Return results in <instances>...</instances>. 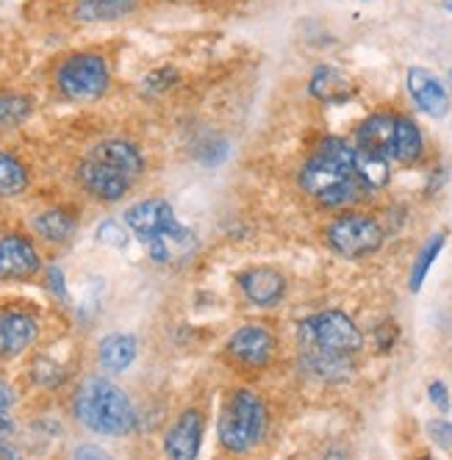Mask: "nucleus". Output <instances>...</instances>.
Returning <instances> with one entry per match:
<instances>
[{"mask_svg":"<svg viewBox=\"0 0 452 460\" xmlns=\"http://www.w3.org/2000/svg\"><path fill=\"white\" fill-rule=\"evenodd\" d=\"M203 444V416L198 411H186L164 438V452L175 460H191L198 457Z\"/></svg>","mask_w":452,"mask_h":460,"instance_id":"12","label":"nucleus"},{"mask_svg":"<svg viewBox=\"0 0 452 460\" xmlns=\"http://www.w3.org/2000/svg\"><path fill=\"white\" fill-rule=\"evenodd\" d=\"M40 252L25 236L9 234L0 239V278L4 280H25L37 275Z\"/></svg>","mask_w":452,"mask_h":460,"instance_id":"9","label":"nucleus"},{"mask_svg":"<svg viewBox=\"0 0 452 460\" xmlns=\"http://www.w3.org/2000/svg\"><path fill=\"white\" fill-rule=\"evenodd\" d=\"M0 457H17V449L6 441V436H0Z\"/></svg>","mask_w":452,"mask_h":460,"instance_id":"35","label":"nucleus"},{"mask_svg":"<svg viewBox=\"0 0 452 460\" xmlns=\"http://www.w3.org/2000/svg\"><path fill=\"white\" fill-rule=\"evenodd\" d=\"M75 457H109V455L103 449H98V447H81L75 452Z\"/></svg>","mask_w":452,"mask_h":460,"instance_id":"34","label":"nucleus"},{"mask_svg":"<svg viewBox=\"0 0 452 460\" xmlns=\"http://www.w3.org/2000/svg\"><path fill=\"white\" fill-rule=\"evenodd\" d=\"M394 117L389 114H377L369 117L361 128H359V147H369L377 153L392 155V142H394Z\"/></svg>","mask_w":452,"mask_h":460,"instance_id":"19","label":"nucleus"},{"mask_svg":"<svg viewBox=\"0 0 452 460\" xmlns=\"http://www.w3.org/2000/svg\"><path fill=\"white\" fill-rule=\"evenodd\" d=\"M331 247L344 258H364L383 244V227L364 214H344L328 227Z\"/></svg>","mask_w":452,"mask_h":460,"instance_id":"7","label":"nucleus"},{"mask_svg":"<svg viewBox=\"0 0 452 460\" xmlns=\"http://www.w3.org/2000/svg\"><path fill=\"white\" fill-rule=\"evenodd\" d=\"M14 433V421L6 413V408H0V436H12Z\"/></svg>","mask_w":452,"mask_h":460,"instance_id":"32","label":"nucleus"},{"mask_svg":"<svg viewBox=\"0 0 452 460\" xmlns=\"http://www.w3.org/2000/svg\"><path fill=\"white\" fill-rule=\"evenodd\" d=\"M137 9V0H81L75 17L84 22H106L120 20Z\"/></svg>","mask_w":452,"mask_h":460,"instance_id":"21","label":"nucleus"},{"mask_svg":"<svg viewBox=\"0 0 452 460\" xmlns=\"http://www.w3.org/2000/svg\"><path fill=\"white\" fill-rule=\"evenodd\" d=\"M92 155L106 161V164H111V167L125 172L131 181L139 178L142 170H145V161H142L139 150L131 142H117V139L114 142H103V145H98V147L92 150Z\"/></svg>","mask_w":452,"mask_h":460,"instance_id":"17","label":"nucleus"},{"mask_svg":"<svg viewBox=\"0 0 452 460\" xmlns=\"http://www.w3.org/2000/svg\"><path fill=\"white\" fill-rule=\"evenodd\" d=\"M430 400H433V405L441 413L449 411V394H447V385L444 383H430Z\"/></svg>","mask_w":452,"mask_h":460,"instance_id":"30","label":"nucleus"},{"mask_svg":"<svg viewBox=\"0 0 452 460\" xmlns=\"http://www.w3.org/2000/svg\"><path fill=\"white\" fill-rule=\"evenodd\" d=\"M28 186V172L14 155L0 153V194H20Z\"/></svg>","mask_w":452,"mask_h":460,"instance_id":"24","label":"nucleus"},{"mask_svg":"<svg viewBox=\"0 0 452 460\" xmlns=\"http://www.w3.org/2000/svg\"><path fill=\"white\" fill-rule=\"evenodd\" d=\"M422 155V134L411 119H397L394 122V142H392V158L400 164H413Z\"/></svg>","mask_w":452,"mask_h":460,"instance_id":"22","label":"nucleus"},{"mask_svg":"<svg viewBox=\"0 0 452 460\" xmlns=\"http://www.w3.org/2000/svg\"><path fill=\"white\" fill-rule=\"evenodd\" d=\"M125 225L147 247L155 264H167V261L195 250V234L175 219L173 206L164 200H145L131 206L125 211Z\"/></svg>","mask_w":452,"mask_h":460,"instance_id":"2","label":"nucleus"},{"mask_svg":"<svg viewBox=\"0 0 452 460\" xmlns=\"http://www.w3.org/2000/svg\"><path fill=\"white\" fill-rule=\"evenodd\" d=\"M428 433H430V438H433L436 447H441V449H449L452 447V424L449 421H444V419L430 421L428 424Z\"/></svg>","mask_w":452,"mask_h":460,"instance_id":"28","label":"nucleus"},{"mask_svg":"<svg viewBox=\"0 0 452 460\" xmlns=\"http://www.w3.org/2000/svg\"><path fill=\"white\" fill-rule=\"evenodd\" d=\"M300 344H316L322 349L352 355L364 347V336L341 311H325L300 324Z\"/></svg>","mask_w":452,"mask_h":460,"instance_id":"6","label":"nucleus"},{"mask_svg":"<svg viewBox=\"0 0 452 460\" xmlns=\"http://www.w3.org/2000/svg\"><path fill=\"white\" fill-rule=\"evenodd\" d=\"M56 84L70 101H94L109 89V64L98 53L70 56L56 73Z\"/></svg>","mask_w":452,"mask_h":460,"instance_id":"5","label":"nucleus"},{"mask_svg":"<svg viewBox=\"0 0 452 460\" xmlns=\"http://www.w3.org/2000/svg\"><path fill=\"white\" fill-rule=\"evenodd\" d=\"M231 355L239 358L242 364L247 367H267L270 358H272V349H275V339L267 327L261 324H247L242 331H236L231 336V344H228Z\"/></svg>","mask_w":452,"mask_h":460,"instance_id":"11","label":"nucleus"},{"mask_svg":"<svg viewBox=\"0 0 452 460\" xmlns=\"http://www.w3.org/2000/svg\"><path fill=\"white\" fill-rule=\"evenodd\" d=\"M50 291H56L61 300H67V291H64V278L58 270H50Z\"/></svg>","mask_w":452,"mask_h":460,"instance_id":"31","label":"nucleus"},{"mask_svg":"<svg viewBox=\"0 0 452 460\" xmlns=\"http://www.w3.org/2000/svg\"><path fill=\"white\" fill-rule=\"evenodd\" d=\"M175 70H158V73H153V75H147L145 78V86L150 89V92H158V89H167V86H173L175 84Z\"/></svg>","mask_w":452,"mask_h":460,"instance_id":"29","label":"nucleus"},{"mask_svg":"<svg viewBox=\"0 0 452 460\" xmlns=\"http://www.w3.org/2000/svg\"><path fill=\"white\" fill-rule=\"evenodd\" d=\"M408 92L413 97V103L419 111H425L433 119H441L449 111V97L444 84L425 67H413L408 70Z\"/></svg>","mask_w":452,"mask_h":460,"instance_id":"10","label":"nucleus"},{"mask_svg":"<svg viewBox=\"0 0 452 460\" xmlns=\"http://www.w3.org/2000/svg\"><path fill=\"white\" fill-rule=\"evenodd\" d=\"M355 172L369 189H380L389 183V155L369 147H355Z\"/></svg>","mask_w":452,"mask_h":460,"instance_id":"20","label":"nucleus"},{"mask_svg":"<svg viewBox=\"0 0 452 460\" xmlns=\"http://www.w3.org/2000/svg\"><path fill=\"white\" fill-rule=\"evenodd\" d=\"M444 9H447V12L452 14V0H444Z\"/></svg>","mask_w":452,"mask_h":460,"instance_id":"36","label":"nucleus"},{"mask_svg":"<svg viewBox=\"0 0 452 460\" xmlns=\"http://www.w3.org/2000/svg\"><path fill=\"white\" fill-rule=\"evenodd\" d=\"M34 227L48 242H67L75 234V219L64 211H45L34 219Z\"/></svg>","mask_w":452,"mask_h":460,"instance_id":"23","label":"nucleus"},{"mask_svg":"<svg viewBox=\"0 0 452 460\" xmlns=\"http://www.w3.org/2000/svg\"><path fill=\"white\" fill-rule=\"evenodd\" d=\"M31 114V101L22 94H0V128H14Z\"/></svg>","mask_w":452,"mask_h":460,"instance_id":"26","label":"nucleus"},{"mask_svg":"<svg viewBox=\"0 0 452 460\" xmlns=\"http://www.w3.org/2000/svg\"><path fill=\"white\" fill-rule=\"evenodd\" d=\"M73 411L92 433L125 436L137 427V413L128 394L103 377H89L86 383H81L73 400Z\"/></svg>","mask_w":452,"mask_h":460,"instance_id":"3","label":"nucleus"},{"mask_svg":"<svg viewBox=\"0 0 452 460\" xmlns=\"http://www.w3.org/2000/svg\"><path fill=\"white\" fill-rule=\"evenodd\" d=\"M311 94L322 103H331V106H339V103H347L350 97L355 94V84L347 73L336 70V67H316L314 75H311V84H308Z\"/></svg>","mask_w":452,"mask_h":460,"instance_id":"16","label":"nucleus"},{"mask_svg":"<svg viewBox=\"0 0 452 460\" xmlns=\"http://www.w3.org/2000/svg\"><path fill=\"white\" fill-rule=\"evenodd\" d=\"M303 189L325 206H350L361 200L369 189L355 172V147L341 139L319 142L316 153L306 161L300 172Z\"/></svg>","mask_w":452,"mask_h":460,"instance_id":"1","label":"nucleus"},{"mask_svg":"<svg viewBox=\"0 0 452 460\" xmlns=\"http://www.w3.org/2000/svg\"><path fill=\"white\" fill-rule=\"evenodd\" d=\"M12 402H14V394H12V388L4 383V380H0V408H12Z\"/></svg>","mask_w":452,"mask_h":460,"instance_id":"33","label":"nucleus"},{"mask_svg":"<svg viewBox=\"0 0 452 460\" xmlns=\"http://www.w3.org/2000/svg\"><path fill=\"white\" fill-rule=\"evenodd\" d=\"M239 286L247 294V300L255 303V305H275L283 297V291H286L283 275L275 272V270H267V267L244 272L239 278Z\"/></svg>","mask_w":452,"mask_h":460,"instance_id":"15","label":"nucleus"},{"mask_svg":"<svg viewBox=\"0 0 452 460\" xmlns=\"http://www.w3.org/2000/svg\"><path fill=\"white\" fill-rule=\"evenodd\" d=\"M81 183L86 186L89 194L94 197H101V200H120V197L131 189V178H128L125 172H120L117 167H111V164L101 161V158H94L89 155L84 164H81Z\"/></svg>","mask_w":452,"mask_h":460,"instance_id":"8","label":"nucleus"},{"mask_svg":"<svg viewBox=\"0 0 452 460\" xmlns=\"http://www.w3.org/2000/svg\"><path fill=\"white\" fill-rule=\"evenodd\" d=\"M37 339V322L34 316L20 314V311H6L0 314V358H14L31 341Z\"/></svg>","mask_w":452,"mask_h":460,"instance_id":"14","label":"nucleus"},{"mask_svg":"<svg viewBox=\"0 0 452 460\" xmlns=\"http://www.w3.org/2000/svg\"><path fill=\"white\" fill-rule=\"evenodd\" d=\"M137 358V339L128 333H111L101 341V364L109 372H125Z\"/></svg>","mask_w":452,"mask_h":460,"instance_id":"18","label":"nucleus"},{"mask_svg":"<svg viewBox=\"0 0 452 460\" xmlns=\"http://www.w3.org/2000/svg\"><path fill=\"white\" fill-rule=\"evenodd\" d=\"M267 430V411L261 397L239 388L219 416V441L231 452H244L261 441Z\"/></svg>","mask_w":452,"mask_h":460,"instance_id":"4","label":"nucleus"},{"mask_svg":"<svg viewBox=\"0 0 452 460\" xmlns=\"http://www.w3.org/2000/svg\"><path fill=\"white\" fill-rule=\"evenodd\" d=\"M444 242H447V236H444V234H436V236L422 247V252L416 255L413 270H411V291H419V288H422V283H425V278H428V270L433 267V261H436L439 252L444 250Z\"/></svg>","mask_w":452,"mask_h":460,"instance_id":"25","label":"nucleus"},{"mask_svg":"<svg viewBox=\"0 0 452 460\" xmlns=\"http://www.w3.org/2000/svg\"><path fill=\"white\" fill-rule=\"evenodd\" d=\"M300 360H303L306 372H311L319 380H328V383H339L352 375L350 355L322 349L316 344H300Z\"/></svg>","mask_w":452,"mask_h":460,"instance_id":"13","label":"nucleus"},{"mask_svg":"<svg viewBox=\"0 0 452 460\" xmlns=\"http://www.w3.org/2000/svg\"><path fill=\"white\" fill-rule=\"evenodd\" d=\"M98 239L103 244H111V247H125L128 244V236H125V230L117 225V222H103L98 227Z\"/></svg>","mask_w":452,"mask_h":460,"instance_id":"27","label":"nucleus"}]
</instances>
